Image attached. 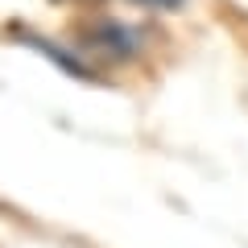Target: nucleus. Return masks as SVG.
<instances>
[{
	"instance_id": "f257e3e1",
	"label": "nucleus",
	"mask_w": 248,
	"mask_h": 248,
	"mask_svg": "<svg viewBox=\"0 0 248 248\" xmlns=\"http://www.w3.org/2000/svg\"><path fill=\"white\" fill-rule=\"evenodd\" d=\"M91 46L104 50V54H112V58H133L137 37L128 33V29H120V25H99L95 33H91Z\"/></svg>"
},
{
	"instance_id": "f03ea898",
	"label": "nucleus",
	"mask_w": 248,
	"mask_h": 248,
	"mask_svg": "<svg viewBox=\"0 0 248 248\" xmlns=\"http://www.w3.org/2000/svg\"><path fill=\"white\" fill-rule=\"evenodd\" d=\"M145 4H178V0H145Z\"/></svg>"
}]
</instances>
